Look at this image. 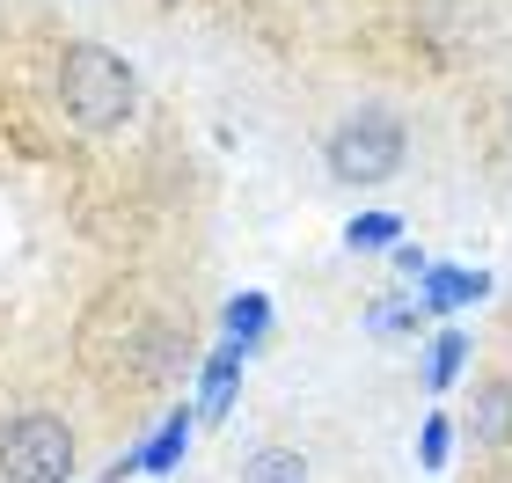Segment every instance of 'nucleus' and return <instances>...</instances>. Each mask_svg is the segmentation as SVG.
I'll return each instance as SVG.
<instances>
[{
    "label": "nucleus",
    "instance_id": "13",
    "mask_svg": "<svg viewBox=\"0 0 512 483\" xmlns=\"http://www.w3.org/2000/svg\"><path fill=\"white\" fill-rule=\"evenodd\" d=\"M447 440H454V425H447V418H432V425H425V440H417V462L439 469V462H447Z\"/></svg>",
    "mask_w": 512,
    "mask_h": 483
},
{
    "label": "nucleus",
    "instance_id": "5",
    "mask_svg": "<svg viewBox=\"0 0 512 483\" xmlns=\"http://www.w3.org/2000/svg\"><path fill=\"white\" fill-rule=\"evenodd\" d=\"M183 447H191V410H176V418L147 440V454H125V462H110V483H125V476H139V469H176Z\"/></svg>",
    "mask_w": 512,
    "mask_h": 483
},
{
    "label": "nucleus",
    "instance_id": "10",
    "mask_svg": "<svg viewBox=\"0 0 512 483\" xmlns=\"http://www.w3.org/2000/svg\"><path fill=\"white\" fill-rule=\"evenodd\" d=\"M227 322H235V337L249 344V337L271 322V301H264V293H235V301H227Z\"/></svg>",
    "mask_w": 512,
    "mask_h": 483
},
{
    "label": "nucleus",
    "instance_id": "12",
    "mask_svg": "<svg viewBox=\"0 0 512 483\" xmlns=\"http://www.w3.org/2000/svg\"><path fill=\"white\" fill-rule=\"evenodd\" d=\"M417 322H425V308H410V301H381V308H374V330H381V337H410Z\"/></svg>",
    "mask_w": 512,
    "mask_h": 483
},
{
    "label": "nucleus",
    "instance_id": "4",
    "mask_svg": "<svg viewBox=\"0 0 512 483\" xmlns=\"http://www.w3.org/2000/svg\"><path fill=\"white\" fill-rule=\"evenodd\" d=\"M491 293V271H461V264H432L425 279H417V308L425 315H447V308H469Z\"/></svg>",
    "mask_w": 512,
    "mask_h": 483
},
{
    "label": "nucleus",
    "instance_id": "2",
    "mask_svg": "<svg viewBox=\"0 0 512 483\" xmlns=\"http://www.w3.org/2000/svg\"><path fill=\"white\" fill-rule=\"evenodd\" d=\"M330 176L337 183H388L395 169H403V154H410V140H403V125L388 118V110H359V118H344L337 132H330Z\"/></svg>",
    "mask_w": 512,
    "mask_h": 483
},
{
    "label": "nucleus",
    "instance_id": "6",
    "mask_svg": "<svg viewBox=\"0 0 512 483\" xmlns=\"http://www.w3.org/2000/svg\"><path fill=\"white\" fill-rule=\"evenodd\" d=\"M469 432H476V447H498L505 432H512V381H483V388H476Z\"/></svg>",
    "mask_w": 512,
    "mask_h": 483
},
{
    "label": "nucleus",
    "instance_id": "8",
    "mask_svg": "<svg viewBox=\"0 0 512 483\" xmlns=\"http://www.w3.org/2000/svg\"><path fill=\"white\" fill-rule=\"evenodd\" d=\"M242 483H308V462L300 447H256L242 462Z\"/></svg>",
    "mask_w": 512,
    "mask_h": 483
},
{
    "label": "nucleus",
    "instance_id": "11",
    "mask_svg": "<svg viewBox=\"0 0 512 483\" xmlns=\"http://www.w3.org/2000/svg\"><path fill=\"white\" fill-rule=\"evenodd\" d=\"M395 227H403L395 213H366V220L344 227V242H352V249H388V242H395Z\"/></svg>",
    "mask_w": 512,
    "mask_h": 483
},
{
    "label": "nucleus",
    "instance_id": "3",
    "mask_svg": "<svg viewBox=\"0 0 512 483\" xmlns=\"http://www.w3.org/2000/svg\"><path fill=\"white\" fill-rule=\"evenodd\" d=\"M0 476L8 483H66L74 476V432L52 410H22L0 425Z\"/></svg>",
    "mask_w": 512,
    "mask_h": 483
},
{
    "label": "nucleus",
    "instance_id": "9",
    "mask_svg": "<svg viewBox=\"0 0 512 483\" xmlns=\"http://www.w3.org/2000/svg\"><path fill=\"white\" fill-rule=\"evenodd\" d=\"M461 359H469V337H461V330H447V337L432 344V359H425V388H454Z\"/></svg>",
    "mask_w": 512,
    "mask_h": 483
},
{
    "label": "nucleus",
    "instance_id": "7",
    "mask_svg": "<svg viewBox=\"0 0 512 483\" xmlns=\"http://www.w3.org/2000/svg\"><path fill=\"white\" fill-rule=\"evenodd\" d=\"M235 374H242V337H227L220 352H213V366H205V418H220L227 410V396H235Z\"/></svg>",
    "mask_w": 512,
    "mask_h": 483
},
{
    "label": "nucleus",
    "instance_id": "1",
    "mask_svg": "<svg viewBox=\"0 0 512 483\" xmlns=\"http://www.w3.org/2000/svg\"><path fill=\"white\" fill-rule=\"evenodd\" d=\"M139 103V81L132 66L110 52V44H66L59 59V110L74 118L81 132H118Z\"/></svg>",
    "mask_w": 512,
    "mask_h": 483
}]
</instances>
